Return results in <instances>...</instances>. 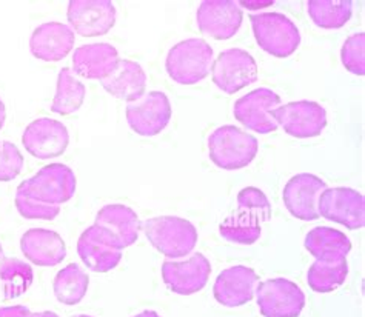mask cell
Here are the masks:
<instances>
[{
    "instance_id": "cell-1",
    "label": "cell",
    "mask_w": 365,
    "mask_h": 317,
    "mask_svg": "<svg viewBox=\"0 0 365 317\" xmlns=\"http://www.w3.org/2000/svg\"><path fill=\"white\" fill-rule=\"evenodd\" d=\"M239 209L227 217L219 227V233L228 242L237 245H253L262 233V224L272 217L270 200L262 189L247 187L237 194Z\"/></svg>"
},
{
    "instance_id": "cell-2",
    "label": "cell",
    "mask_w": 365,
    "mask_h": 317,
    "mask_svg": "<svg viewBox=\"0 0 365 317\" xmlns=\"http://www.w3.org/2000/svg\"><path fill=\"white\" fill-rule=\"evenodd\" d=\"M142 232L159 253L167 259H184L193 253L197 244V229L187 219L160 216L145 220Z\"/></svg>"
},
{
    "instance_id": "cell-3",
    "label": "cell",
    "mask_w": 365,
    "mask_h": 317,
    "mask_svg": "<svg viewBox=\"0 0 365 317\" xmlns=\"http://www.w3.org/2000/svg\"><path fill=\"white\" fill-rule=\"evenodd\" d=\"M86 232L99 244L122 251L123 248L136 244L142 232V222L136 211L127 205H105L99 209L94 224L86 228Z\"/></svg>"
},
{
    "instance_id": "cell-4",
    "label": "cell",
    "mask_w": 365,
    "mask_h": 317,
    "mask_svg": "<svg viewBox=\"0 0 365 317\" xmlns=\"http://www.w3.org/2000/svg\"><path fill=\"white\" fill-rule=\"evenodd\" d=\"M257 150V139L235 125L219 127L208 137L211 162L216 167L228 171L241 170L250 165L255 160Z\"/></svg>"
},
{
    "instance_id": "cell-5",
    "label": "cell",
    "mask_w": 365,
    "mask_h": 317,
    "mask_svg": "<svg viewBox=\"0 0 365 317\" xmlns=\"http://www.w3.org/2000/svg\"><path fill=\"white\" fill-rule=\"evenodd\" d=\"M213 63V48L202 39H187L171 48L165 61L170 78L180 85L202 82Z\"/></svg>"
},
{
    "instance_id": "cell-6",
    "label": "cell",
    "mask_w": 365,
    "mask_h": 317,
    "mask_svg": "<svg viewBox=\"0 0 365 317\" xmlns=\"http://www.w3.org/2000/svg\"><path fill=\"white\" fill-rule=\"evenodd\" d=\"M257 45L274 57L292 56L301 45L299 28L282 13H257L250 16Z\"/></svg>"
},
{
    "instance_id": "cell-7",
    "label": "cell",
    "mask_w": 365,
    "mask_h": 317,
    "mask_svg": "<svg viewBox=\"0 0 365 317\" xmlns=\"http://www.w3.org/2000/svg\"><path fill=\"white\" fill-rule=\"evenodd\" d=\"M76 193V176L63 163H50L36 172L33 177L17 187L16 194L31 197L43 204L61 205Z\"/></svg>"
},
{
    "instance_id": "cell-8",
    "label": "cell",
    "mask_w": 365,
    "mask_h": 317,
    "mask_svg": "<svg viewBox=\"0 0 365 317\" xmlns=\"http://www.w3.org/2000/svg\"><path fill=\"white\" fill-rule=\"evenodd\" d=\"M211 79L219 90L235 94L257 80V63L241 48H230L211 63Z\"/></svg>"
},
{
    "instance_id": "cell-9",
    "label": "cell",
    "mask_w": 365,
    "mask_h": 317,
    "mask_svg": "<svg viewBox=\"0 0 365 317\" xmlns=\"http://www.w3.org/2000/svg\"><path fill=\"white\" fill-rule=\"evenodd\" d=\"M255 296L264 317H297L305 305L301 286L282 277L259 282Z\"/></svg>"
},
{
    "instance_id": "cell-10",
    "label": "cell",
    "mask_w": 365,
    "mask_h": 317,
    "mask_svg": "<svg viewBox=\"0 0 365 317\" xmlns=\"http://www.w3.org/2000/svg\"><path fill=\"white\" fill-rule=\"evenodd\" d=\"M272 118L288 136L297 139L318 137L327 127L325 108L313 100H297L279 105L272 111Z\"/></svg>"
},
{
    "instance_id": "cell-11",
    "label": "cell",
    "mask_w": 365,
    "mask_h": 317,
    "mask_svg": "<svg viewBox=\"0 0 365 317\" xmlns=\"http://www.w3.org/2000/svg\"><path fill=\"white\" fill-rule=\"evenodd\" d=\"M211 274V265L202 253L185 259H167L162 264L163 282L173 293L191 296L202 290Z\"/></svg>"
},
{
    "instance_id": "cell-12",
    "label": "cell",
    "mask_w": 365,
    "mask_h": 317,
    "mask_svg": "<svg viewBox=\"0 0 365 317\" xmlns=\"http://www.w3.org/2000/svg\"><path fill=\"white\" fill-rule=\"evenodd\" d=\"M171 103L162 91H150L136 102L127 105V122L139 136L151 137L167 128L171 120Z\"/></svg>"
},
{
    "instance_id": "cell-13",
    "label": "cell",
    "mask_w": 365,
    "mask_h": 317,
    "mask_svg": "<svg viewBox=\"0 0 365 317\" xmlns=\"http://www.w3.org/2000/svg\"><path fill=\"white\" fill-rule=\"evenodd\" d=\"M319 217L358 229L365 225V199L356 189L327 188L319 197Z\"/></svg>"
},
{
    "instance_id": "cell-14",
    "label": "cell",
    "mask_w": 365,
    "mask_h": 317,
    "mask_svg": "<svg viewBox=\"0 0 365 317\" xmlns=\"http://www.w3.org/2000/svg\"><path fill=\"white\" fill-rule=\"evenodd\" d=\"M281 105V98L268 88H257L235 102L233 114L244 127L259 134L274 132L279 125L272 118V111Z\"/></svg>"
},
{
    "instance_id": "cell-15",
    "label": "cell",
    "mask_w": 365,
    "mask_h": 317,
    "mask_svg": "<svg viewBox=\"0 0 365 317\" xmlns=\"http://www.w3.org/2000/svg\"><path fill=\"white\" fill-rule=\"evenodd\" d=\"M116 6L110 0H71L68 4L70 28L82 37L107 34L116 24Z\"/></svg>"
},
{
    "instance_id": "cell-16",
    "label": "cell",
    "mask_w": 365,
    "mask_h": 317,
    "mask_svg": "<svg viewBox=\"0 0 365 317\" xmlns=\"http://www.w3.org/2000/svg\"><path fill=\"white\" fill-rule=\"evenodd\" d=\"M22 143L31 156L46 160L63 155L68 148L70 134L62 122L42 118L33 120L25 128Z\"/></svg>"
},
{
    "instance_id": "cell-17",
    "label": "cell",
    "mask_w": 365,
    "mask_h": 317,
    "mask_svg": "<svg viewBox=\"0 0 365 317\" xmlns=\"http://www.w3.org/2000/svg\"><path fill=\"white\" fill-rule=\"evenodd\" d=\"M242 19V8L235 0H205L196 13L200 33L216 41L232 39L241 28Z\"/></svg>"
},
{
    "instance_id": "cell-18",
    "label": "cell",
    "mask_w": 365,
    "mask_h": 317,
    "mask_svg": "<svg viewBox=\"0 0 365 317\" xmlns=\"http://www.w3.org/2000/svg\"><path fill=\"white\" fill-rule=\"evenodd\" d=\"M327 188L329 187L318 176L309 172L296 175L287 182L284 188V204L292 216L312 222L319 219V197Z\"/></svg>"
},
{
    "instance_id": "cell-19",
    "label": "cell",
    "mask_w": 365,
    "mask_h": 317,
    "mask_svg": "<svg viewBox=\"0 0 365 317\" xmlns=\"http://www.w3.org/2000/svg\"><path fill=\"white\" fill-rule=\"evenodd\" d=\"M259 277L255 270L244 265L227 268L220 273L215 282V299L228 308L241 306L253 301Z\"/></svg>"
},
{
    "instance_id": "cell-20",
    "label": "cell",
    "mask_w": 365,
    "mask_h": 317,
    "mask_svg": "<svg viewBox=\"0 0 365 317\" xmlns=\"http://www.w3.org/2000/svg\"><path fill=\"white\" fill-rule=\"evenodd\" d=\"M76 34L61 22H46L37 26L30 39V51L43 62H59L73 50Z\"/></svg>"
},
{
    "instance_id": "cell-21",
    "label": "cell",
    "mask_w": 365,
    "mask_h": 317,
    "mask_svg": "<svg viewBox=\"0 0 365 317\" xmlns=\"http://www.w3.org/2000/svg\"><path fill=\"white\" fill-rule=\"evenodd\" d=\"M119 62V51L107 42L82 45L73 54L74 73L81 78L101 82L118 68Z\"/></svg>"
},
{
    "instance_id": "cell-22",
    "label": "cell",
    "mask_w": 365,
    "mask_h": 317,
    "mask_svg": "<svg viewBox=\"0 0 365 317\" xmlns=\"http://www.w3.org/2000/svg\"><path fill=\"white\" fill-rule=\"evenodd\" d=\"M24 256L37 266H56L66 257L63 239L53 229L31 228L21 237Z\"/></svg>"
},
{
    "instance_id": "cell-23",
    "label": "cell",
    "mask_w": 365,
    "mask_h": 317,
    "mask_svg": "<svg viewBox=\"0 0 365 317\" xmlns=\"http://www.w3.org/2000/svg\"><path fill=\"white\" fill-rule=\"evenodd\" d=\"M102 86L113 98L131 103L145 94L147 74L139 63L120 59L118 68L102 80Z\"/></svg>"
},
{
    "instance_id": "cell-24",
    "label": "cell",
    "mask_w": 365,
    "mask_h": 317,
    "mask_svg": "<svg viewBox=\"0 0 365 317\" xmlns=\"http://www.w3.org/2000/svg\"><path fill=\"white\" fill-rule=\"evenodd\" d=\"M316 261L321 262H341L347 259L351 242L349 236H345L339 229L330 227H316L305 236L304 242Z\"/></svg>"
},
{
    "instance_id": "cell-25",
    "label": "cell",
    "mask_w": 365,
    "mask_h": 317,
    "mask_svg": "<svg viewBox=\"0 0 365 317\" xmlns=\"http://www.w3.org/2000/svg\"><path fill=\"white\" fill-rule=\"evenodd\" d=\"M90 277L78 264H70L54 277V296L63 305H78L88 291Z\"/></svg>"
},
{
    "instance_id": "cell-26",
    "label": "cell",
    "mask_w": 365,
    "mask_h": 317,
    "mask_svg": "<svg viewBox=\"0 0 365 317\" xmlns=\"http://www.w3.org/2000/svg\"><path fill=\"white\" fill-rule=\"evenodd\" d=\"M78 253L86 268L94 273H108L122 261V251L99 244L86 229L78 240Z\"/></svg>"
},
{
    "instance_id": "cell-27",
    "label": "cell",
    "mask_w": 365,
    "mask_h": 317,
    "mask_svg": "<svg viewBox=\"0 0 365 317\" xmlns=\"http://www.w3.org/2000/svg\"><path fill=\"white\" fill-rule=\"evenodd\" d=\"M307 11L316 26L324 30H338L347 24L353 14L350 0H310Z\"/></svg>"
},
{
    "instance_id": "cell-28",
    "label": "cell",
    "mask_w": 365,
    "mask_h": 317,
    "mask_svg": "<svg viewBox=\"0 0 365 317\" xmlns=\"http://www.w3.org/2000/svg\"><path fill=\"white\" fill-rule=\"evenodd\" d=\"M85 85L74 78L70 68H62L57 76L56 95L51 105V111L56 114H73L78 111L85 100Z\"/></svg>"
},
{
    "instance_id": "cell-29",
    "label": "cell",
    "mask_w": 365,
    "mask_h": 317,
    "mask_svg": "<svg viewBox=\"0 0 365 317\" xmlns=\"http://www.w3.org/2000/svg\"><path fill=\"white\" fill-rule=\"evenodd\" d=\"M0 281L4 284L5 299H16V297H21L30 290L33 285V268L21 259L4 257L0 261Z\"/></svg>"
},
{
    "instance_id": "cell-30",
    "label": "cell",
    "mask_w": 365,
    "mask_h": 317,
    "mask_svg": "<svg viewBox=\"0 0 365 317\" xmlns=\"http://www.w3.org/2000/svg\"><path fill=\"white\" fill-rule=\"evenodd\" d=\"M349 276L347 259L341 262H321L314 261L307 273V282L316 293H331L344 285Z\"/></svg>"
},
{
    "instance_id": "cell-31",
    "label": "cell",
    "mask_w": 365,
    "mask_h": 317,
    "mask_svg": "<svg viewBox=\"0 0 365 317\" xmlns=\"http://www.w3.org/2000/svg\"><path fill=\"white\" fill-rule=\"evenodd\" d=\"M364 51H365V34L364 33L353 34L344 42L342 50H341V61H342V65L351 74H356V76L365 74Z\"/></svg>"
},
{
    "instance_id": "cell-32",
    "label": "cell",
    "mask_w": 365,
    "mask_h": 317,
    "mask_svg": "<svg viewBox=\"0 0 365 317\" xmlns=\"http://www.w3.org/2000/svg\"><path fill=\"white\" fill-rule=\"evenodd\" d=\"M16 208L19 214L30 220H53L61 213L59 205L43 204L22 194H16Z\"/></svg>"
},
{
    "instance_id": "cell-33",
    "label": "cell",
    "mask_w": 365,
    "mask_h": 317,
    "mask_svg": "<svg viewBox=\"0 0 365 317\" xmlns=\"http://www.w3.org/2000/svg\"><path fill=\"white\" fill-rule=\"evenodd\" d=\"M24 168V156L14 143L0 140V182L16 179Z\"/></svg>"
},
{
    "instance_id": "cell-34",
    "label": "cell",
    "mask_w": 365,
    "mask_h": 317,
    "mask_svg": "<svg viewBox=\"0 0 365 317\" xmlns=\"http://www.w3.org/2000/svg\"><path fill=\"white\" fill-rule=\"evenodd\" d=\"M0 317H31V311L24 305L2 306L0 308Z\"/></svg>"
},
{
    "instance_id": "cell-35",
    "label": "cell",
    "mask_w": 365,
    "mask_h": 317,
    "mask_svg": "<svg viewBox=\"0 0 365 317\" xmlns=\"http://www.w3.org/2000/svg\"><path fill=\"white\" fill-rule=\"evenodd\" d=\"M241 8H247V9H256V8H262V6H270L273 5V2H237Z\"/></svg>"
},
{
    "instance_id": "cell-36",
    "label": "cell",
    "mask_w": 365,
    "mask_h": 317,
    "mask_svg": "<svg viewBox=\"0 0 365 317\" xmlns=\"http://www.w3.org/2000/svg\"><path fill=\"white\" fill-rule=\"evenodd\" d=\"M5 119H6V110H5V103L0 99V130L4 128L5 125Z\"/></svg>"
},
{
    "instance_id": "cell-37",
    "label": "cell",
    "mask_w": 365,
    "mask_h": 317,
    "mask_svg": "<svg viewBox=\"0 0 365 317\" xmlns=\"http://www.w3.org/2000/svg\"><path fill=\"white\" fill-rule=\"evenodd\" d=\"M31 317H59L53 311H41V313H31Z\"/></svg>"
},
{
    "instance_id": "cell-38",
    "label": "cell",
    "mask_w": 365,
    "mask_h": 317,
    "mask_svg": "<svg viewBox=\"0 0 365 317\" xmlns=\"http://www.w3.org/2000/svg\"><path fill=\"white\" fill-rule=\"evenodd\" d=\"M133 317H162V316H160V314H158L156 311L147 310V311H142L140 314H138V316H133Z\"/></svg>"
},
{
    "instance_id": "cell-39",
    "label": "cell",
    "mask_w": 365,
    "mask_h": 317,
    "mask_svg": "<svg viewBox=\"0 0 365 317\" xmlns=\"http://www.w3.org/2000/svg\"><path fill=\"white\" fill-rule=\"evenodd\" d=\"M4 257H5V254H4V248H2V245H0V261H2Z\"/></svg>"
},
{
    "instance_id": "cell-40",
    "label": "cell",
    "mask_w": 365,
    "mask_h": 317,
    "mask_svg": "<svg viewBox=\"0 0 365 317\" xmlns=\"http://www.w3.org/2000/svg\"><path fill=\"white\" fill-rule=\"evenodd\" d=\"M73 317H93V316H88V314H78V316H73Z\"/></svg>"
}]
</instances>
